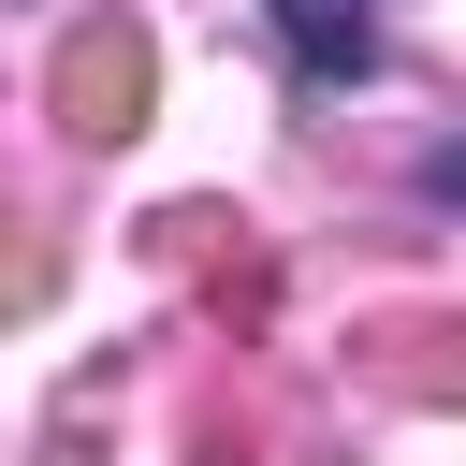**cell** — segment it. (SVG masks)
<instances>
[{"label":"cell","mask_w":466,"mask_h":466,"mask_svg":"<svg viewBox=\"0 0 466 466\" xmlns=\"http://www.w3.org/2000/svg\"><path fill=\"white\" fill-rule=\"evenodd\" d=\"M146 102H160L146 29H131V15H87V29L58 44V131H73V146H131V131H146Z\"/></svg>","instance_id":"obj_1"},{"label":"cell","mask_w":466,"mask_h":466,"mask_svg":"<svg viewBox=\"0 0 466 466\" xmlns=\"http://www.w3.org/2000/svg\"><path fill=\"white\" fill-rule=\"evenodd\" d=\"M262 15H277L291 73H320V87H364L379 73V0H262Z\"/></svg>","instance_id":"obj_2"}]
</instances>
